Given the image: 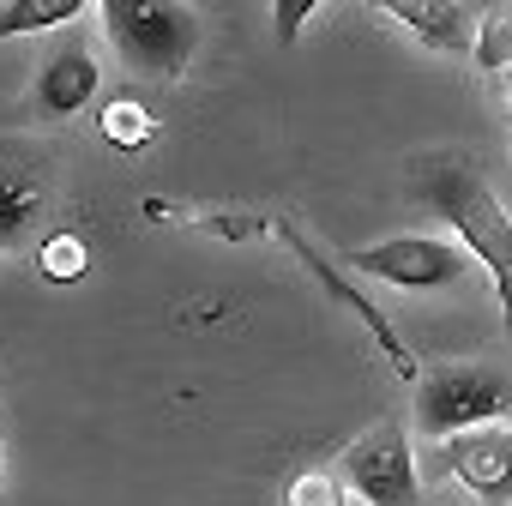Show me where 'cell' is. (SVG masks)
<instances>
[{"label":"cell","instance_id":"1","mask_svg":"<svg viewBox=\"0 0 512 506\" xmlns=\"http://www.w3.org/2000/svg\"><path fill=\"white\" fill-rule=\"evenodd\" d=\"M410 181H416V199H428V205L446 217L452 241L470 253V260L488 266L500 320H506V332H512V217H506V205L494 199L488 175H482L464 151H422V163L410 169Z\"/></svg>","mask_w":512,"mask_h":506},{"label":"cell","instance_id":"2","mask_svg":"<svg viewBox=\"0 0 512 506\" xmlns=\"http://www.w3.org/2000/svg\"><path fill=\"white\" fill-rule=\"evenodd\" d=\"M103 31L121 49V61L151 79H181L199 49V19L187 7H163V0H103Z\"/></svg>","mask_w":512,"mask_h":506},{"label":"cell","instance_id":"3","mask_svg":"<svg viewBox=\"0 0 512 506\" xmlns=\"http://www.w3.org/2000/svg\"><path fill=\"white\" fill-rule=\"evenodd\" d=\"M506 404H512V386L488 362H440V368L416 374V428L428 440H452L464 428L500 422Z\"/></svg>","mask_w":512,"mask_h":506},{"label":"cell","instance_id":"4","mask_svg":"<svg viewBox=\"0 0 512 506\" xmlns=\"http://www.w3.org/2000/svg\"><path fill=\"white\" fill-rule=\"evenodd\" d=\"M338 482L344 494L368 500V506H422V476H416V452L398 416H380L374 428H362L344 452H338Z\"/></svg>","mask_w":512,"mask_h":506},{"label":"cell","instance_id":"5","mask_svg":"<svg viewBox=\"0 0 512 506\" xmlns=\"http://www.w3.org/2000/svg\"><path fill=\"white\" fill-rule=\"evenodd\" d=\"M350 266L398 290H446L470 272V253L446 235H392L374 247H350Z\"/></svg>","mask_w":512,"mask_h":506},{"label":"cell","instance_id":"6","mask_svg":"<svg viewBox=\"0 0 512 506\" xmlns=\"http://www.w3.org/2000/svg\"><path fill=\"white\" fill-rule=\"evenodd\" d=\"M440 470L476 506H512V416L440 440Z\"/></svg>","mask_w":512,"mask_h":506},{"label":"cell","instance_id":"7","mask_svg":"<svg viewBox=\"0 0 512 506\" xmlns=\"http://www.w3.org/2000/svg\"><path fill=\"white\" fill-rule=\"evenodd\" d=\"M49 193H55L49 163L31 145L0 139V253H13L37 229V217L49 211Z\"/></svg>","mask_w":512,"mask_h":506},{"label":"cell","instance_id":"8","mask_svg":"<svg viewBox=\"0 0 512 506\" xmlns=\"http://www.w3.org/2000/svg\"><path fill=\"white\" fill-rule=\"evenodd\" d=\"M272 229H278V235H284V241L296 247V260H302V266H308V272H314V278H320V284H326V290H332V296H338V302H344V308H350V314H356L362 326H368V332H374V344H380V350L392 356V368H398L404 380H416L422 368H416V356H410V344L398 338V326H392V320H386V314H380V308H374V302H368L362 290H356V284H344V272H338V266L326 260V253H320V247H314L308 235H302V223H290V217H278Z\"/></svg>","mask_w":512,"mask_h":506},{"label":"cell","instance_id":"9","mask_svg":"<svg viewBox=\"0 0 512 506\" xmlns=\"http://www.w3.org/2000/svg\"><path fill=\"white\" fill-rule=\"evenodd\" d=\"M97 91H103L97 55H91L85 43H61V49L43 61V73H37V85H31V103H37L43 121H67V115H79L85 103H97Z\"/></svg>","mask_w":512,"mask_h":506},{"label":"cell","instance_id":"10","mask_svg":"<svg viewBox=\"0 0 512 506\" xmlns=\"http://www.w3.org/2000/svg\"><path fill=\"white\" fill-rule=\"evenodd\" d=\"M386 19L422 37V49L434 55H470V37H476V19L458 0H386Z\"/></svg>","mask_w":512,"mask_h":506},{"label":"cell","instance_id":"11","mask_svg":"<svg viewBox=\"0 0 512 506\" xmlns=\"http://www.w3.org/2000/svg\"><path fill=\"white\" fill-rule=\"evenodd\" d=\"M79 13H85V0H13V7H0V43L37 37V31H55V25H73Z\"/></svg>","mask_w":512,"mask_h":506},{"label":"cell","instance_id":"12","mask_svg":"<svg viewBox=\"0 0 512 506\" xmlns=\"http://www.w3.org/2000/svg\"><path fill=\"white\" fill-rule=\"evenodd\" d=\"M85 272H91V241H85L79 229H55V235L37 241V278H49V284H79Z\"/></svg>","mask_w":512,"mask_h":506},{"label":"cell","instance_id":"13","mask_svg":"<svg viewBox=\"0 0 512 506\" xmlns=\"http://www.w3.org/2000/svg\"><path fill=\"white\" fill-rule=\"evenodd\" d=\"M97 133H103L115 151H145V145L157 139V121H151L145 103H133V97H109V103L97 109Z\"/></svg>","mask_w":512,"mask_h":506},{"label":"cell","instance_id":"14","mask_svg":"<svg viewBox=\"0 0 512 506\" xmlns=\"http://www.w3.org/2000/svg\"><path fill=\"white\" fill-rule=\"evenodd\" d=\"M470 61H476L488 79L512 73V7H488V13L476 19V37H470Z\"/></svg>","mask_w":512,"mask_h":506},{"label":"cell","instance_id":"15","mask_svg":"<svg viewBox=\"0 0 512 506\" xmlns=\"http://www.w3.org/2000/svg\"><path fill=\"white\" fill-rule=\"evenodd\" d=\"M344 500L350 494H344V482H338L332 464H308V470H296L284 482V506H344Z\"/></svg>","mask_w":512,"mask_h":506},{"label":"cell","instance_id":"16","mask_svg":"<svg viewBox=\"0 0 512 506\" xmlns=\"http://www.w3.org/2000/svg\"><path fill=\"white\" fill-rule=\"evenodd\" d=\"M193 229L217 235V241H253V235H266L260 217H247V211H211V217H187Z\"/></svg>","mask_w":512,"mask_h":506},{"label":"cell","instance_id":"17","mask_svg":"<svg viewBox=\"0 0 512 506\" xmlns=\"http://www.w3.org/2000/svg\"><path fill=\"white\" fill-rule=\"evenodd\" d=\"M314 13V0H284V7H278V37L284 43H296V31H302V19Z\"/></svg>","mask_w":512,"mask_h":506},{"label":"cell","instance_id":"18","mask_svg":"<svg viewBox=\"0 0 512 506\" xmlns=\"http://www.w3.org/2000/svg\"><path fill=\"white\" fill-rule=\"evenodd\" d=\"M500 103H506V115H512V73H500Z\"/></svg>","mask_w":512,"mask_h":506},{"label":"cell","instance_id":"19","mask_svg":"<svg viewBox=\"0 0 512 506\" xmlns=\"http://www.w3.org/2000/svg\"><path fill=\"white\" fill-rule=\"evenodd\" d=\"M0 356H7V344H0Z\"/></svg>","mask_w":512,"mask_h":506}]
</instances>
